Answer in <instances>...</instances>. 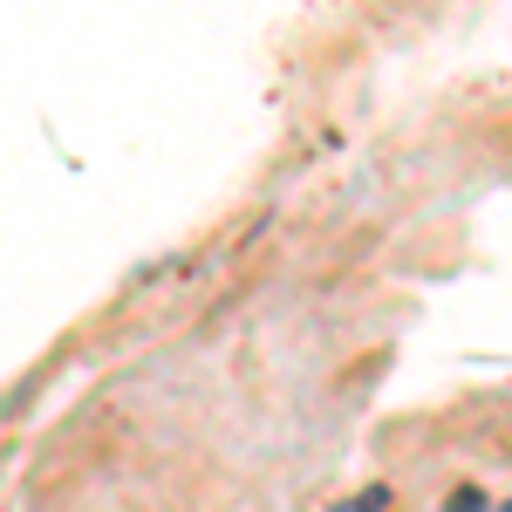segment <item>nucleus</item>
Masks as SVG:
<instances>
[{
	"label": "nucleus",
	"instance_id": "1",
	"mask_svg": "<svg viewBox=\"0 0 512 512\" xmlns=\"http://www.w3.org/2000/svg\"><path fill=\"white\" fill-rule=\"evenodd\" d=\"M383 499H390V492H383V485H369V492H355L342 512H383Z\"/></svg>",
	"mask_w": 512,
	"mask_h": 512
},
{
	"label": "nucleus",
	"instance_id": "2",
	"mask_svg": "<svg viewBox=\"0 0 512 512\" xmlns=\"http://www.w3.org/2000/svg\"><path fill=\"white\" fill-rule=\"evenodd\" d=\"M444 512H485V492L465 485V492H451V499H444Z\"/></svg>",
	"mask_w": 512,
	"mask_h": 512
}]
</instances>
